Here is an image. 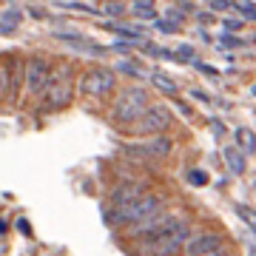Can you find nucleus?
<instances>
[{"label":"nucleus","mask_w":256,"mask_h":256,"mask_svg":"<svg viewBox=\"0 0 256 256\" xmlns=\"http://www.w3.org/2000/svg\"><path fill=\"white\" fill-rule=\"evenodd\" d=\"M254 256H256V254H254Z\"/></svg>","instance_id":"4c0bfd02"},{"label":"nucleus","mask_w":256,"mask_h":256,"mask_svg":"<svg viewBox=\"0 0 256 256\" xmlns=\"http://www.w3.org/2000/svg\"><path fill=\"white\" fill-rule=\"evenodd\" d=\"M188 182L191 185H208V174H205V171H191V174H188Z\"/></svg>","instance_id":"aec40b11"},{"label":"nucleus","mask_w":256,"mask_h":256,"mask_svg":"<svg viewBox=\"0 0 256 256\" xmlns=\"http://www.w3.org/2000/svg\"><path fill=\"white\" fill-rule=\"evenodd\" d=\"M234 210H236V216H239L242 222H248L250 228H256V210H254V208H248V205H236Z\"/></svg>","instance_id":"a211bd4d"},{"label":"nucleus","mask_w":256,"mask_h":256,"mask_svg":"<svg viewBox=\"0 0 256 256\" xmlns=\"http://www.w3.org/2000/svg\"><path fill=\"white\" fill-rule=\"evenodd\" d=\"M168 20H171V23H176V26H180V23H182V20H185V14H182V12H174V9H171V12H168Z\"/></svg>","instance_id":"393cba45"},{"label":"nucleus","mask_w":256,"mask_h":256,"mask_svg":"<svg viewBox=\"0 0 256 256\" xmlns=\"http://www.w3.org/2000/svg\"><path fill=\"white\" fill-rule=\"evenodd\" d=\"M194 66H196V68H200V72L210 74V77H216V74H220V72H216V68H214V66H205V63H194Z\"/></svg>","instance_id":"a878e982"},{"label":"nucleus","mask_w":256,"mask_h":256,"mask_svg":"<svg viewBox=\"0 0 256 256\" xmlns=\"http://www.w3.org/2000/svg\"><path fill=\"white\" fill-rule=\"evenodd\" d=\"M111 88H114V74L108 68H92L88 74H82L80 80V92L86 97H94V100L111 94Z\"/></svg>","instance_id":"423d86ee"},{"label":"nucleus","mask_w":256,"mask_h":256,"mask_svg":"<svg viewBox=\"0 0 256 256\" xmlns=\"http://www.w3.org/2000/svg\"><path fill=\"white\" fill-rule=\"evenodd\" d=\"M28 14H32V18H46V12H43V9H37V6H34L32 12H28Z\"/></svg>","instance_id":"c756f323"},{"label":"nucleus","mask_w":256,"mask_h":256,"mask_svg":"<svg viewBox=\"0 0 256 256\" xmlns=\"http://www.w3.org/2000/svg\"><path fill=\"white\" fill-rule=\"evenodd\" d=\"M236 142L242 146L239 148L242 154H245V151H256V134L250 128H236Z\"/></svg>","instance_id":"4468645a"},{"label":"nucleus","mask_w":256,"mask_h":256,"mask_svg":"<svg viewBox=\"0 0 256 256\" xmlns=\"http://www.w3.org/2000/svg\"><path fill=\"white\" fill-rule=\"evenodd\" d=\"M220 46L222 48H236V46H242V40H236V37H222Z\"/></svg>","instance_id":"5701e85b"},{"label":"nucleus","mask_w":256,"mask_h":256,"mask_svg":"<svg viewBox=\"0 0 256 256\" xmlns=\"http://www.w3.org/2000/svg\"><path fill=\"white\" fill-rule=\"evenodd\" d=\"M188 236H191V228H188V222H182L180 228L168 230V234H160L156 239H148L146 254L148 256H176L185 248Z\"/></svg>","instance_id":"7ed1b4c3"},{"label":"nucleus","mask_w":256,"mask_h":256,"mask_svg":"<svg viewBox=\"0 0 256 256\" xmlns=\"http://www.w3.org/2000/svg\"><path fill=\"white\" fill-rule=\"evenodd\" d=\"M18 230L23 234V236H32V225H28L26 220H18Z\"/></svg>","instance_id":"b1692460"},{"label":"nucleus","mask_w":256,"mask_h":256,"mask_svg":"<svg viewBox=\"0 0 256 256\" xmlns=\"http://www.w3.org/2000/svg\"><path fill=\"white\" fill-rule=\"evenodd\" d=\"M142 196V185L137 182H128V185H120L117 191L111 194V202L117 205V208H122V205H128V202H134Z\"/></svg>","instance_id":"9d476101"},{"label":"nucleus","mask_w":256,"mask_h":256,"mask_svg":"<svg viewBox=\"0 0 256 256\" xmlns=\"http://www.w3.org/2000/svg\"><path fill=\"white\" fill-rule=\"evenodd\" d=\"M162 208V200L160 196H154V194H142L140 200L128 202V205H122V208H117L114 214H106V222L108 225H137V222L148 220L151 214H156V210Z\"/></svg>","instance_id":"f03ea898"},{"label":"nucleus","mask_w":256,"mask_h":256,"mask_svg":"<svg viewBox=\"0 0 256 256\" xmlns=\"http://www.w3.org/2000/svg\"><path fill=\"white\" fill-rule=\"evenodd\" d=\"M100 12H102V18H122V14L128 12V6L122 3V0H106Z\"/></svg>","instance_id":"dca6fc26"},{"label":"nucleus","mask_w":256,"mask_h":256,"mask_svg":"<svg viewBox=\"0 0 256 256\" xmlns=\"http://www.w3.org/2000/svg\"><path fill=\"white\" fill-rule=\"evenodd\" d=\"M222 26L228 28V32H236V28H242V20H225Z\"/></svg>","instance_id":"bb28decb"},{"label":"nucleus","mask_w":256,"mask_h":256,"mask_svg":"<svg viewBox=\"0 0 256 256\" xmlns=\"http://www.w3.org/2000/svg\"><path fill=\"white\" fill-rule=\"evenodd\" d=\"M171 146H174V142L168 137H151L148 142H142V151H146L151 160H162V156L171 154Z\"/></svg>","instance_id":"9b49d317"},{"label":"nucleus","mask_w":256,"mask_h":256,"mask_svg":"<svg viewBox=\"0 0 256 256\" xmlns=\"http://www.w3.org/2000/svg\"><path fill=\"white\" fill-rule=\"evenodd\" d=\"M148 108H151V97L146 88H140V86L122 88L114 100V108H111V122L114 126H134Z\"/></svg>","instance_id":"f257e3e1"},{"label":"nucleus","mask_w":256,"mask_h":256,"mask_svg":"<svg viewBox=\"0 0 256 256\" xmlns=\"http://www.w3.org/2000/svg\"><path fill=\"white\" fill-rule=\"evenodd\" d=\"M180 54H182V60H188V57L194 54V48L191 46H180Z\"/></svg>","instance_id":"c85d7f7f"},{"label":"nucleus","mask_w":256,"mask_h":256,"mask_svg":"<svg viewBox=\"0 0 256 256\" xmlns=\"http://www.w3.org/2000/svg\"><path fill=\"white\" fill-rule=\"evenodd\" d=\"M128 12L140 20H156V9H154V0H131Z\"/></svg>","instance_id":"ddd939ff"},{"label":"nucleus","mask_w":256,"mask_h":256,"mask_svg":"<svg viewBox=\"0 0 256 256\" xmlns=\"http://www.w3.org/2000/svg\"><path fill=\"white\" fill-rule=\"evenodd\" d=\"M151 82H154V86H156L162 94H171V97L176 94V82L171 80V77H165L162 72H154V74H151Z\"/></svg>","instance_id":"2eb2a0df"},{"label":"nucleus","mask_w":256,"mask_h":256,"mask_svg":"<svg viewBox=\"0 0 256 256\" xmlns=\"http://www.w3.org/2000/svg\"><path fill=\"white\" fill-rule=\"evenodd\" d=\"M191 97H194V100H202V102H208V94H205V92H196V88L191 92Z\"/></svg>","instance_id":"cd10ccee"},{"label":"nucleus","mask_w":256,"mask_h":256,"mask_svg":"<svg viewBox=\"0 0 256 256\" xmlns=\"http://www.w3.org/2000/svg\"><path fill=\"white\" fill-rule=\"evenodd\" d=\"M254 245H256V236H254Z\"/></svg>","instance_id":"c9c22d12"},{"label":"nucleus","mask_w":256,"mask_h":256,"mask_svg":"<svg viewBox=\"0 0 256 256\" xmlns=\"http://www.w3.org/2000/svg\"><path fill=\"white\" fill-rule=\"evenodd\" d=\"M0 86H3V72H0Z\"/></svg>","instance_id":"72a5a7b5"},{"label":"nucleus","mask_w":256,"mask_h":256,"mask_svg":"<svg viewBox=\"0 0 256 256\" xmlns=\"http://www.w3.org/2000/svg\"><path fill=\"white\" fill-rule=\"evenodd\" d=\"M250 94H254V97H256V86H254V88H250Z\"/></svg>","instance_id":"473e14b6"},{"label":"nucleus","mask_w":256,"mask_h":256,"mask_svg":"<svg viewBox=\"0 0 256 256\" xmlns=\"http://www.w3.org/2000/svg\"><path fill=\"white\" fill-rule=\"evenodd\" d=\"M208 256H222V254H208Z\"/></svg>","instance_id":"f704fd0d"},{"label":"nucleus","mask_w":256,"mask_h":256,"mask_svg":"<svg viewBox=\"0 0 256 256\" xmlns=\"http://www.w3.org/2000/svg\"><path fill=\"white\" fill-rule=\"evenodd\" d=\"M254 188H256V180H254Z\"/></svg>","instance_id":"e433bc0d"},{"label":"nucleus","mask_w":256,"mask_h":256,"mask_svg":"<svg viewBox=\"0 0 256 256\" xmlns=\"http://www.w3.org/2000/svg\"><path fill=\"white\" fill-rule=\"evenodd\" d=\"M23 77H26L28 94H43L48 88V82H52V66H48V60L43 54H34L26 60Z\"/></svg>","instance_id":"20e7f679"},{"label":"nucleus","mask_w":256,"mask_h":256,"mask_svg":"<svg viewBox=\"0 0 256 256\" xmlns=\"http://www.w3.org/2000/svg\"><path fill=\"white\" fill-rule=\"evenodd\" d=\"M214 131H216V134H222V131H225V126H222L220 120H214Z\"/></svg>","instance_id":"7c9ffc66"},{"label":"nucleus","mask_w":256,"mask_h":256,"mask_svg":"<svg viewBox=\"0 0 256 256\" xmlns=\"http://www.w3.org/2000/svg\"><path fill=\"white\" fill-rule=\"evenodd\" d=\"M230 6L242 14V18H248V20H256V6L250 3V0H230Z\"/></svg>","instance_id":"f3484780"},{"label":"nucleus","mask_w":256,"mask_h":256,"mask_svg":"<svg viewBox=\"0 0 256 256\" xmlns=\"http://www.w3.org/2000/svg\"><path fill=\"white\" fill-rule=\"evenodd\" d=\"M23 23V12L18 6H6L0 12V34H14Z\"/></svg>","instance_id":"1a4fd4ad"},{"label":"nucleus","mask_w":256,"mask_h":256,"mask_svg":"<svg viewBox=\"0 0 256 256\" xmlns=\"http://www.w3.org/2000/svg\"><path fill=\"white\" fill-rule=\"evenodd\" d=\"M210 3V9L214 12H225V9H230V0H208Z\"/></svg>","instance_id":"4be33fe9"},{"label":"nucleus","mask_w":256,"mask_h":256,"mask_svg":"<svg viewBox=\"0 0 256 256\" xmlns=\"http://www.w3.org/2000/svg\"><path fill=\"white\" fill-rule=\"evenodd\" d=\"M222 248V236L214 234V230H202L196 236H191L185 242V254L188 256H208V254H216Z\"/></svg>","instance_id":"0eeeda50"},{"label":"nucleus","mask_w":256,"mask_h":256,"mask_svg":"<svg viewBox=\"0 0 256 256\" xmlns=\"http://www.w3.org/2000/svg\"><path fill=\"white\" fill-rule=\"evenodd\" d=\"M72 77H60L57 80L54 74H52V82H48V88L43 94H46V106L48 108H60V106H66V102L72 100Z\"/></svg>","instance_id":"6e6552de"},{"label":"nucleus","mask_w":256,"mask_h":256,"mask_svg":"<svg viewBox=\"0 0 256 256\" xmlns=\"http://www.w3.org/2000/svg\"><path fill=\"white\" fill-rule=\"evenodd\" d=\"M222 156H225V165H228V171L230 174H245V154L239 151V146H228L225 151H222Z\"/></svg>","instance_id":"f8f14e48"},{"label":"nucleus","mask_w":256,"mask_h":256,"mask_svg":"<svg viewBox=\"0 0 256 256\" xmlns=\"http://www.w3.org/2000/svg\"><path fill=\"white\" fill-rule=\"evenodd\" d=\"M6 230H9V225H6V222L0 220V234H6Z\"/></svg>","instance_id":"2f4dec72"},{"label":"nucleus","mask_w":256,"mask_h":256,"mask_svg":"<svg viewBox=\"0 0 256 256\" xmlns=\"http://www.w3.org/2000/svg\"><path fill=\"white\" fill-rule=\"evenodd\" d=\"M171 122H174V117H171V111L165 106H151L131 128H134V134H151L154 137V134H162Z\"/></svg>","instance_id":"39448f33"},{"label":"nucleus","mask_w":256,"mask_h":256,"mask_svg":"<svg viewBox=\"0 0 256 256\" xmlns=\"http://www.w3.org/2000/svg\"><path fill=\"white\" fill-rule=\"evenodd\" d=\"M156 28H160L162 34H174L180 26H176V23H171V20H156Z\"/></svg>","instance_id":"412c9836"},{"label":"nucleus","mask_w":256,"mask_h":256,"mask_svg":"<svg viewBox=\"0 0 256 256\" xmlns=\"http://www.w3.org/2000/svg\"><path fill=\"white\" fill-rule=\"evenodd\" d=\"M117 72H120V74H131V77H142V68H140L137 63H131V60H122V63H117Z\"/></svg>","instance_id":"6ab92c4d"}]
</instances>
